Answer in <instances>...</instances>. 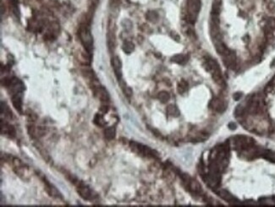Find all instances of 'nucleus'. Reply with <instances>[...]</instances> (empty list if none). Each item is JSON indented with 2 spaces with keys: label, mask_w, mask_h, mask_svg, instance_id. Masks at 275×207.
<instances>
[{
  "label": "nucleus",
  "mask_w": 275,
  "mask_h": 207,
  "mask_svg": "<svg viewBox=\"0 0 275 207\" xmlns=\"http://www.w3.org/2000/svg\"><path fill=\"white\" fill-rule=\"evenodd\" d=\"M1 134L9 138H14L15 136V128L8 123H3L1 121Z\"/></svg>",
  "instance_id": "obj_8"
},
{
  "label": "nucleus",
  "mask_w": 275,
  "mask_h": 207,
  "mask_svg": "<svg viewBox=\"0 0 275 207\" xmlns=\"http://www.w3.org/2000/svg\"><path fill=\"white\" fill-rule=\"evenodd\" d=\"M115 134H116V130H115L114 127H109L104 130L105 137L108 140H113L115 137Z\"/></svg>",
  "instance_id": "obj_20"
},
{
  "label": "nucleus",
  "mask_w": 275,
  "mask_h": 207,
  "mask_svg": "<svg viewBox=\"0 0 275 207\" xmlns=\"http://www.w3.org/2000/svg\"><path fill=\"white\" fill-rule=\"evenodd\" d=\"M201 0H187V16L190 23H195L201 10Z\"/></svg>",
  "instance_id": "obj_3"
},
{
  "label": "nucleus",
  "mask_w": 275,
  "mask_h": 207,
  "mask_svg": "<svg viewBox=\"0 0 275 207\" xmlns=\"http://www.w3.org/2000/svg\"><path fill=\"white\" fill-rule=\"evenodd\" d=\"M146 18L151 22H156L158 20V15L155 11H148L146 13Z\"/></svg>",
  "instance_id": "obj_22"
},
{
  "label": "nucleus",
  "mask_w": 275,
  "mask_h": 207,
  "mask_svg": "<svg viewBox=\"0 0 275 207\" xmlns=\"http://www.w3.org/2000/svg\"><path fill=\"white\" fill-rule=\"evenodd\" d=\"M188 87H189V85H188L187 81H185L184 79H182L178 83L177 90H178L179 93L183 94L188 90Z\"/></svg>",
  "instance_id": "obj_19"
},
{
  "label": "nucleus",
  "mask_w": 275,
  "mask_h": 207,
  "mask_svg": "<svg viewBox=\"0 0 275 207\" xmlns=\"http://www.w3.org/2000/svg\"><path fill=\"white\" fill-rule=\"evenodd\" d=\"M224 57V63L228 66V68H231V69H234L236 65V56H235V53L229 51L228 50V52L223 55Z\"/></svg>",
  "instance_id": "obj_10"
},
{
  "label": "nucleus",
  "mask_w": 275,
  "mask_h": 207,
  "mask_svg": "<svg viewBox=\"0 0 275 207\" xmlns=\"http://www.w3.org/2000/svg\"><path fill=\"white\" fill-rule=\"evenodd\" d=\"M210 107L214 109V111L218 112V113H222L226 109L225 102L219 98H214V100H212Z\"/></svg>",
  "instance_id": "obj_9"
},
{
  "label": "nucleus",
  "mask_w": 275,
  "mask_h": 207,
  "mask_svg": "<svg viewBox=\"0 0 275 207\" xmlns=\"http://www.w3.org/2000/svg\"><path fill=\"white\" fill-rule=\"evenodd\" d=\"M93 122L98 127H105L106 125L105 119H104L103 115H101V114L97 113L95 115V117L93 118Z\"/></svg>",
  "instance_id": "obj_15"
},
{
  "label": "nucleus",
  "mask_w": 275,
  "mask_h": 207,
  "mask_svg": "<svg viewBox=\"0 0 275 207\" xmlns=\"http://www.w3.org/2000/svg\"><path fill=\"white\" fill-rule=\"evenodd\" d=\"M228 127L231 128V129H234V128H236V124H234V123H230L228 124Z\"/></svg>",
  "instance_id": "obj_28"
},
{
  "label": "nucleus",
  "mask_w": 275,
  "mask_h": 207,
  "mask_svg": "<svg viewBox=\"0 0 275 207\" xmlns=\"http://www.w3.org/2000/svg\"><path fill=\"white\" fill-rule=\"evenodd\" d=\"M112 66L118 80L120 81L122 79V63L118 56H115L112 59Z\"/></svg>",
  "instance_id": "obj_7"
},
{
  "label": "nucleus",
  "mask_w": 275,
  "mask_h": 207,
  "mask_svg": "<svg viewBox=\"0 0 275 207\" xmlns=\"http://www.w3.org/2000/svg\"><path fill=\"white\" fill-rule=\"evenodd\" d=\"M93 92L97 96V98L102 101L103 102H109V94H108V90H106L103 86H101L100 85H97L93 86Z\"/></svg>",
  "instance_id": "obj_5"
},
{
  "label": "nucleus",
  "mask_w": 275,
  "mask_h": 207,
  "mask_svg": "<svg viewBox=\"0 0 275 207\" xmlns=\"http://www.w3.org/2000/svg\"><path fill=\"white\" fill-rule=\"evenodd\" d=\"M270 66H271L272 68L275 67V58L273 59V61H272V63H271V64H270Z\"/></svg>",
  "instance_id": "obj_29"
},
{
  "label": "nucleus",
  "mask_w": 275,
  "mask_h": 207,
  "mask_svg": "<svg viewBox=\"0 0 275 207\" xmlns=\"http://www.w3.org/2000/svg\"><path fill=\"white\" fill-rule=\"evenodd\" d=\"M76 183H74L76 184V187H77V192L80 195V196L81 197L82 199H84L86 200H91L93 197V192L91 191V190L85 184L83 183H80L79 181L76 179ZM74 182V180L72 181Z\"/></svg>",
  "instance_id": "obj_4"
},
{
  "label": "nucleus",
  "mask_w": 275,
  "mask_h": 207,
  "mask_svg": "<svg viewBox=\"0 0 275 207\" xmlns=\"http://www.w3.org/2000/svg\"><path fill=\"white\" fill-rule=\"evenodd\" d=\"M188 56L184 54H177V55L173 56L171 58V61L173 63H176L179 64H184L188 61Z\"/></svg>",
  "instance_id": "obj_13"
},
{
  "label": "nucleus",
  "mask_w": 275,
  "mask_h": 207,
  "mask_svg": "<svg viewBox=\"0 0 275 207\" xmlns=\"http://www.w3.org/2000/svg\"><path fill=\"white\" fill-rule=\"evenodd\" d=\"M220 9H221V0H214L213 3V9H212V15H219Z\"/></svg>",
  "instance_id": "obj_16"
},
{
  "label": "nucleus",
  "mask_w": 275,
  "mask_h": 207,
  "mask_svg": "<svg viewBox=\"0 0 275 207\" xmlns=\"http://www.w3.org/2000/svg\"><path fill=\"white\" fill-rule=\"evenodd\" d=\"M170 98V96H169V93L167 92V91H165V90H163L161 92H159L158 94V99L161 102L163 103H165V102H167Z\"/></svg>",
  "instance_id": "obj_21"
},
{
  "label": "nucleus",
  "mask_w": 275,
  "mask_h": 207,
  "mask_svg": "<svg viewBox=\"0 0 275 207\" xmlns=\"http://www.w3.org/2000/svg\"><path fill=\"white\" fill-rule=\"evenodd\" d=\"M268 86H271V88H275V77L271 80L269 84H268Z\"/></svg>",
  "instance_id": "obj_27"
},
{
  "label": "nucleus",
  "mask_w": 275,
  "mask_h": 207,
  "mask_svg": "<svg viewBox=\"0 0 275 207\" xmlns=\"http://www.w3.org/2000/svg\"><path fill=\"white\" fill-rule=\"evenodd\" d=\"M1 113L6 118H12V112L10 110V108H9V106L7 105L5 102H1Z\"/></svg>",
  "instance_id": "obj_14"
},
{
  "label": "nucleus",
  "mask_w": 275,
  "mask_h": 207,
  "mask_svg": "<svg viewBox=\"0 0 275 207\" xmlns=\"http://www.w3.org/2000/svg\"><path fill=\"white\" fill-rule=\"evenodd\" d=\"M22 100H23V93H16L12 95L13 106L20 113L22 112Z\"/></svg>",
  "instance_id": "obj_11"
},
{
  "label": "nucleus",
  "mask_w": 275,
  "mask_h": 207,
  "mask_svg": "<svg viewBox=\"0 0 275 207\" xmlns=\"http://www.w3.org/2000/svg\"><path fill=\"white\" fill-rule=\"evenodd\" d=\"M130 146L133 151H135V152H139L141 155H144V156H155L156 152L154 151H152V149L148 148L146 146H143V145H140V144H137L135 142H132L130 143Z\"/></svg>",
  "instance_id": "obj_6"
},
{
  "label": "nucleus",
  "mask_w": 275,
  "mask_h": 207,
  "mask_svg": "<svg viewBox=\"0 0 275 207\" xmlns=\"http://www.w3.org/2000/svg\"><path fill=\"white\" fill-rule=\"evenodd\" d=\"M79 37L86 51L89 54H91L93 50V37L91 36L88 24L84 23L81 26L79 29Z\"/></svg>",
  "instance_id": "obj_1"
},
{
  "label": "nucleus",
  "mask_w": 275,
  "mask_h": 207,
  "mask_svg": "<svg viewBox=\"0 0 275 207\" xmlns=\"http://www.w3.org/2000/svg\"><path fill=\"white\" fill-rule=\"evenodd\" d=\"M167 113L169 115L172 116V117H178L179 115V111L177 107L173 105V104H170V105L168 106Z\"/></svg>",
  "instance_id": "obj_18"
},
{
  "label": "nucleus",
  "mask_w": 275,
  "mask_h": 207,
  "mask_svg": "<svg viewBox=\"0 0 275 207\" xmlns=\"http://www.w3.org/2000/svg\"><path fill=\"white\" fill-rule=\"evenodd\" d=\"M220 195H221V197H222V198L225 199V200H230L233 198V197H232V196L230 195H229L228 192H227V191H222V192H221V194H220Z\"/></svg>",
  "instance_id": "obj_24"
},
{
  "label": "nucleus",
  "mask_w": 275,
  "mask_h": 207,
  "mask_svg": "<svg viewBox=\"0 0 275 207\" xmlns=\"http://www.w3.org/2000/svg\"><path fill=\"white\" fill-rule=\"evenodd\" d=\"M188 184H189L190 190H191L194 192H199L200 190H201V186H200V184L196 181L190 180Z\"/></svg>",
  "instance_id": "obj_23"
},
{
  "label": "nucleus",
  "mask_w": 275,
  "mask_h": 207,
  "mask_svg": "<svg viewBox=\"0 0 275 207\" xmlns=\"http://www.w3.org/2000/svg\"><path fill=\"white\" fill-rule=\"evenodd\" d=\"M207 66L208 68V70L212 74V76H213V79H214V81L218 83L219 85H223V79L222 72H221V70H220L219 64H218V62L216 60H214V59L209 58V59H207Z\"/></svg>",
  "instance_id": "obj_2"
},
{
  "label": "nucleus",
  "mask_w": 275,
  "mask_h": 207,
  "mask_svg": "<svg viewBox=\"0 0 275 207\" xmlns=\"http://www.w3.org/2000/svg\"><path fill=\"white\" fill-rule=\"evenodd\" d=\"M241 96H242V94L240 93V92H237V93H235L234 95V99L236 100V101H238V100L240 99V97H241Z\"/></svg>",
  "instance_id": "obj_25"
},
{
  "label": "nucleus",
  "mask_w": 275,
  "mask_h": 207,
  "mask_svg": "<svg viewBox=\"0 0 275 207\" xmlns=\"http://www.w3.org/2000/svg\"><path fill=\"white\" fill-rule=\"evenodd\" d=\"M122 48H123V51L127 54H130L131 53L134 49H135V46L134 44L132 43L131 41H125L122 46Z\"/></svg>",
  "instance_id": "obj_17"
},
{
  "label": "nucleus",
  "mask_w": 275,
  "mask_h": 207,
  "mask_svg": "<svg viewBox=\"0 0 275 207\" xmlns=\"http://www.w3.org/2000/svg\"><path fill=\"white\" fill-rule=\"evenodd\" d=\"M100 110L103 112V113H108V106H106V105L102 106V107H101V109H100Z\"/></svg>",
  "instance_id": "obj_26"
},
{
  "label": "nucleus",
  "mask_w": 275,
  "mask_h": 207,
  "mask_svg": "<svg viewBox=\"0 0 275 207\" xmlns=\"http://www.w3.org/2000/svg\"><path fill=\"white\" fill-rule=\"evenodd\" d=\"M275 30V18L270 17L268 19V21L265 25V28H264V31L267 35L272 34V32Z\"/></svg>",
  "instance_id": "obj_12"
}]
</instances>
